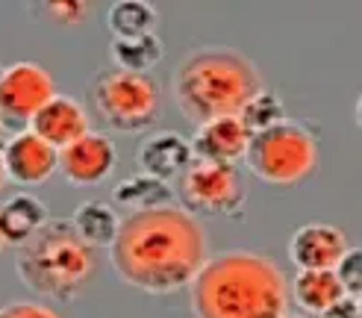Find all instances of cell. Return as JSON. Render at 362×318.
<instances>
[{
	"label": "cell",
	"instance_id": "15",
	"mask_svg": "<svg viewBox=\"0 0 362 318\" xmlns=\"http://www.w3.org/2000/svg\"><path fill=\"white\" fill-rule=\"evenodd\" d=\"M50 221V212L45 201H39L35 194H15L4 206H0V236L6 245H24L30 236H35L39 230Z\"/></svg>",
	"mask_w": 362,
	"mask_h": 318
},
{
	"label": "cell",
	"instance_id": "6",
	"mask_svg": "<svg viewBox=\"0 0 362 318\" xmlns=\"http://www.w3.org/2000/svg\"><path fill=\"white\" fill-rule=\"evenodd\" d=\"M88 98L98 118L115 133L151 130L162 115V86L153 74L103 68L92 77Z\"/></svg>",
	"mask_w": 362,
	"mask_h": 318
},
{
	"label": "cell",
	"instance_id": "1",
	"mask_svg": "<svg viewBox=\"0 0 362 318\" xmlns=\"http://www.w3.org/2000/svg\"><path fill=\"white\" fill-rule=\"evenodd\" d=\"M115 274L139 292L168 295L189 286L209 259V239L192 212L162 206L121 218L110 247Z\"/></svg>",
	"mask_w": 362,
	"mask_h": 318
},
{
	"label": "cell",
	"instance_id": "4",
	"mask_svg": "<svg viewBox=\"0 0 362 318\" xmlns=\"http://www.w3.org/2000/svg\"><path fill=\"white\" fill-rule=\"evenodd\" d=\"M15 271L30 292L68 304L95 280L98 254L80 239L71 218H50L39 233L18 245Z\"/></svg>",
	"mask_w": 362,
	"mask_h": 318
},
{
	"label": "cell",
	"instance_id": "22",
	"mask_svg": "<svg viewBox=\"0 0 362 318\" xmlns=\"http://www.w3.org/2000/svg\"><path fill=\"white\" fill-rule=\"evenodd\" d=\"M30 12L33 18H42L47 24L77 27L92 18V4H86V0H42V4H33Z\"/></svg>",
	"mask_w": 362,
	"mask_h": 318
},
{
	"label": "cell",
	"instance_id": "16",
	"mask_svg": "<svg viewBox=\"0 0 362 318\" xmlns=\"http://www.w3.org/2000/svg\"><path fill=\"white\" fill-rule=\"evenodd\" d=\"M177 194L171 189V183L159 180L153 174H133L121 180L112 189V204H118L127 212H148V209H162V206H174Z\"/></svg>",
	"mask_w": 362,
	"mask_h": 318
},
{
	"label": "cell",
	"instance_id": "12",
	"mask_svg": "<svg viewBox=\"0 0 362 318\" xmlns=\"http://www.w3.org/2000/svg\"><path fill=\"white\" fill-rule=\"evenodd\" d=\"M88 127H92V121H88L83 103L68 95H53L30 121V130L57 151L68 148L71 141L83 139L86 133H92Z\"/></svg>",
	"mask_w": 362,
	"mask_h": 318
},
{
	"label": "cell",
	"instance_id": "19",
	"mask_svg": "<svg viewBox=\"0 0 362 318\" xmlns=\"http://www.w3.org/2000/svg\"><path fill=\"white\" fill-rule=\"evenodd\" d=\"M295 300L313 315L327 312L339 298H345V289L336 277V271H300L292 286Z\"/></svg>",
	"mask_w": 362,
	"mask_h": 318
},
{
	"label": "cell",
	"instance_id": "23",
	"mask_svg": "<svg viewBox=\"0 0 362 318\" xmlns=\"http://www.w3.org/2000/svg\"><path fill=\"white\" fill-rule=\"evenodd\" d=\"M333 271L341 283V289H345V295L359 298V292H362V251L359 247H348V254L339 259Z\"/></svg>",
	"mask_w": 362,
	"mask_h": 318
},
{
	"label": "cell",
	"instance_id": "14",
	"mask_svg": "<svg viewBox=\"0 0 362 318\" xmlns=\"http://www.w3.org/2000/svg\"><path fill=\"white\" fill-rule=\"evenodd\" d=\"M194 163V153L189 139H183L174 130L151 133L139 145V168L144 174H153L159 180H177L189 165Z\"/></svg>",
	"mask_w": 362,
	"mask_h": 318
},
{
	"label": "cell",
	"instance_id": "2",
	"mask_svg": "<svg viewBox=\"0 0 362 318\" xmlns=\"http://www.w3.org/2000/svg\"><path fill=\"white\" fill-rule=\"evenodd\" d=\"M189 289L194 318H280L288 310L283 269L257 251L209 257Z\"/></svg>",
	"mask_w": 362,
	"mask_h": 318
},
{
	"label": "cell",
	"instance_id": "3",
	"mask_svg": "<svg viewBox=\"0 0 362 318\" xmlns=\"http://www.w3.org/2000/svg\"><path fill=\"white\" fill-rule=\"evenodd\" d=\"M174 100L194 127L230 118L257 98L265 83L250 57L236 47H197L174 71Z\"/></svg>",
	"mask_w": 362,
	"mask_h": 318
},
{
	"label": "cell",
	"instance_id": "10",
	"mask_svg": "<svg viewBox=\"0 0 362 318\" xmlns=\"http://www.w3.org/2000/svg\"><path fill=\"white\" fill-rule=\"evenodd\" d=\"M4 165L6 180L18 186H45L59 168V151L33 130H21L4 145Z\"/></svg>",
	"mask_w": 362,
	"mask_h": 318
},
{
	"label": "cell",
	"instance_id": "11",
	"mask_svg": "<svg viewBox=\"0 0 362 318\" xmlns=\"http://www.w3.org/2000/svg\"><path fill=\"white\" fill-rule=\"evenodd\" d=\"M348 236L333 224H303L288 242V259L298 271H333L339 259L348 254Z\"/></svg>",
	"mask_w": 362,
	"mask_h": 318
},
{
	"label": "cell",
	"instance_id": "9",
	"mask_svg": "<svg viewBox=\"0 0 362 318\" xmlns=\"http://www.w3.org/2000/svg\"><path fill=\"white\" fill-rule=\"evenodd\" d=\"M118 165V148L110 136L86 133L59 151V174L71 186H100Z\"/></svg>",
	"mask_w": 362,
	"mask_h": 318
},
{
	"label": "cell",
	"instance_id": "8",
	"mask_svg": "<svg viewBox=\"0 0 362 318\" xmlns=\"http://www.w3.org/2000/svg\"><path fill=\"white\" fill-rule=\"evenodd\" d=\"M53 95H57V83L39 62H15L0 68V118L4 124H30L33 115Z\"/></svg>",
	"mask_w": 362,
	"mask_h": 318
},
{
	"label": "cell",
	"instance_id": "25",
	"mask_svg": "<svg viewBox=\"0 0 362 318\" xmlns=\"http://www.w3.org/2000/svg\"><path fill=\"white\" fill-rule=\"evenodd\" d=\"M321 318H362L359 298H354V295L339 298V300H336V304H333L327 312H321Z\"/></svg>",
	"mask_w": 362,
	"mask_h": 318
},
{
	"label": "cell",
	"instance_id": "17",
	"mask_svg": "<svg viewBox=\"0 0 362 318\" xmlns=\"http://www.w3.org/2000/svg\"><path fill=\"white\" fill-rule=\"evenodd\" d=\"M71 224H74V230L80 233V239L86 245H92L95 251H100V247H112V242L118 236V227H121V218L110 204L86 201L74 209Z\"/></svg>",
	"mask_w": 362,
	"mask_h": 318
},
{
	"label": "cell",
	"instance_id": "28",
	"mask_svg": "<svg viewBox=\"0 0 362 318\" xmlns=\"http://www.w3.org/2000/svg\"><path fill=\"white\" fill-rule=\"evenodd\" d=\"M280 318H300V315H288V312H286V315H280Z\"/></svg>",
	"mask_w": 362,
	"mask_h": 318
},
{
	"label": "cell",
	"instance_id": "20",
	"mask_svg": "<svg viewBox=\"0 0 362 318\" xmlns=\"http://www.w3.org/2000/svg\"><path fill=\"white\" fill-rule=\"evenodd\" d=\"M162 39L153 35H139V39H112L110 42V57L115 68L133 71V74H151V71L162 62Z\"/></svg>",
	"mask_w": 362,
	"mask_h": 318
},
{
	"label": "cell",
	"instance_id": "26",
	"mask_svg": "<svg viewBox=\"0 0 362 318\" xmlns=\"http://www.w3.org/2000/svg\"><path fill=\"white\" fill-rule=\"evenodd\" d=\"M6 186V165H4V141H0V189Z\"/></svg>",
	"mask_w": 362,
	"mask_h": 318
},
{
	"label": "cell",
	"instance_id": "7",
	"mask_svg": "<svg viewBox=\"0 0 362 318\" xmlns=\"http://www.w3.org/2000/svg\"><path fill=\"white\" fill-rule=\"evenodd\" d=\"M177 198L192 216H212V218H242L247 186L242 171L227 163H209V159H194V163L177 177Z\"/></svg>",
	"mask_w": 362,
	"mask_h": 318
},
{
	"label": "cell",
	"instance_id": "13",
	"mask_svg": "<svg viewBox=\"0 0 362 318\" xmlns=\"http://www.w3.org/2000/svg\"><path fill=\"white\" fill-rule=\"evenodd\" d=\"M194 159H209V163H227L236 165L245 159L247 145H250V133L245 130V124L239 115L230 118H215L209 124H201L189 141Z\"/></svg>",
	"mask_w": 362,
	"mask_h": 318
},
{
	"label": "cell",
	"instance_id": "5",
	"mask_svg": "<svg viewBox=\"0 0 362 318\" xmlns=\"http://www.w3.org/2000/svg\"><path fill=\"white\" fill-rule=\"evenodd\" d=\"M321 148L310 127L300 121H280L250 136L245 163L257 180L268 186H298L318 171Z\"/></svg>",
	"mask_w": 362,
	"mask_h": 318
},
{
	"label": "cell",
	"instance_id": "18",
	"mask_svg": "<svg viewBox=\"0 0 362 318\" xmlns=\"http://www.w3.org/2000/svg\"><path fill=\"white\" fill-rule=\"evenodd\" d=\"M106 27H110L112 39L153 35L159 27V9L148 0H118L106 12Z\"/></svg>",
	"mask_w": 362,
	"mask_h": 318
},
{
	"label": "cell",
	"instance_id": "27",
	"mask_svg": "<svg viewBox=\"0 0 362 318\" xmlns=\"http://www.w3.org/2000/svg\"><path fill=\"white\" fill-rule=\"evenodd\" d=\"M4 245H6V242H4V236H0V254H4Z\"/></svg>",
	"mask_w": 362,
	"mask_h": 318
},
{
	"label": "cell",
	"instance_id": "24",
	"mask_svg": "<svg viewBox=\"0 0 362 318\" xmlns=\"http://www.w3.org/2000/svg\"><path fill=\"white\" fill-rule=\"evenodd\" d=\"M0 318H59V312L47 304H35V300H18V304L0 310Z\"/></svg>",
	"mask_w": 362,
	"mask_h": 318
},
{
	"label": "cell",
	"instance_id": "29",
	"mask_svg": "<svg viewBox=\"0 0 362 318\" xmlns=\"http://www.w3.org/2000/svg\"><path fill=\"white\" fill-rule=\"evenodd\" d=\"M0 127H4V118H0Z\"/></svg>",
	"mask_w": 362,
	"mask_h": 318
},
{
	"label": "cell",
	"instance_id": "21",
	"mask_svg": "<svg viewBox=\"0 0 362 318\" xmlns=\"http://www.w3.org/2000/svg\"><path fill=\"white\" fill-rule=\"evenodd\" d=\"M239 121L245 124V130L253 136V133H262L268 127H274V124L286 121V106L283 100L274 95V92H268V88H262V92L257 98H250L245 103V110L239 112Z\"/></svg>",
	"mask_w": 362,
	"mask_h": 318
}]
</instances>
